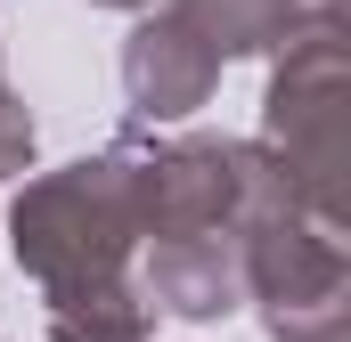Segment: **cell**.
Listing matches in <instances>:
<instances>
[{
	"label": "cell",
	"mask_w": 351,
	"mask_h": 342,
	"mask_svg": "<svg viewBox=\"0 0 351 342\" xmlns=\"http://www.w3.org/2000/svg\"><path fill=\"white\" fill-rule=\"evenodd\" d=\"M213 82H221V57H213L180 16L139 25L131 49H123V90H131L139 122H180V114H196V106L213 98Z\"/></svg>",
	"instance_id": "obj_4"
},
{
	"label": "cell",
	"mask_w": 351,
	"mask_h": 342,
	"mask_svg": "<svg viewBox=\"0 0 351 342\" xmlns=\"http://www.w3.org/2000/svg\"><path fill=\"white\" fill-rule=\"evenodd\" d=\"M139 293L172 318H229L245 302V245L237 237H172L147 245V277Z\"/></svg>",
	"instance_id": "obj_5"
},
{
	"label": "cell",
	"mask_w": 351,
	"mask_h": 342,
	"mask_svg": "<svg viewBox=\"0 0 351 342\" xmlns=\"http://www.w3.org/2000/svg\"><path fill=\"white\" fill-rule=\"evenodd\" d=\"M49 342H147V302H139V285H131V293H106V302L49 310Z\"/></svg>",
	"instance_id": "obj_7"
},
{
	"label": "cell",
	"mask_w": 351,
	"mask_h": 342,
	"mask_svg": "<svg viewBox=\"0 0 351 342\" xmlns=\"http://www.w3.org/2000/svg\"><path fill=\"white\" fill-rule=\"evenodd\" d=\"M343 0H311L302 25L286 33V66L269 74L262 147L286 171V187L319 212L343 220Z\"/></svg>",
	"instance_id": "obj_2"
},
{
	"label": "cell",
	"mask_w": 351,
	"mask_h": 342,
	"mask_svg": "<svg viewBox=\"0 0 351 342\" xmlns=\"http://www.w3.org/2000/svg\"><path fill=\"white\" fill-rule=\"evenodd\" d=\"M8 228H16V269L41 285L49 310L131 293V253H139V163H131V139H114L90 163L33 179L16 196Z\"/></svg>",
	"instance_id": "obj_1"
},
{
	"label": "cell",
	"mask_w": 351,
	"mask_h": 342,
	"mask_svg": "<svg viewBox=\"0 0 351 342\" xmlns=\"http://www.w3.org/2000/svg\"><path fill=\"white\" fill-rule=\"evenodd\" d=\"M245 302H262V326L278 342H343V220H319L286 171L262 187V204L245 212Z\"/></svg>",
	"instance_id": "obj_3"
},
{
	"label": "cell",
	"mask_w": 351,
	"mask_h": 342,
	"mask_svg": "<svg viewBox=\"0 0 351 342\" xmlns=\"http://www.w3.org/2000/svg\"><path fill=\"white\" fill-rule=\"evenodd\" d=\"M164 16H180L221 66L229 57H254V49H278L294 25H302V0H172Z\"/></svg>",
	"instance_id": "obj_6"
},
{
	"label": "cell",
	"mask_w": 351,
	"mask_h": 342,
	"mask_svg": "<svg viewBox=\"0 0 351 342\" xmlns=\"http://www.w3.org/2000/svg\"><path fill=\"white\" fill-rule=\"evenodd\" d=\"M33 163V114L16 106V90H8V66H0V179L8 171Z\"/></svg>",
	"instance_id": "obj_8"
},
{
	"label": "cell",
	"mask_w": 351,
	"mask_h": 342,
	"mask_svg": "<svg viewBox=\"0 0 351 342\" xmlns=\"http://www.w3.org/2000/svg\"><path fill=\"white\" fill-rule=\"evenodd\" d=\"M98 8H147V0H98Z\"/></svg>",
	"instance_id": "obj_9"
}]
</instances>
